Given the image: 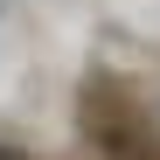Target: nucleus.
Listing matches in <instances>:
<instances>
[{"instance_id": "f257e3e1", "label": "nucleus", "mask_w": 160, "mask_h": 160, "mask_svg": "<svg viewBox=\"0 0 160 160\" xmlns=\"http://www.w3.org/2000/svg\"><path fill=\"white\" fill-rule=\"evenodd\" d=\"M0 160H21V153H7V146H0Z\"/></svg>"}]
</instances>
